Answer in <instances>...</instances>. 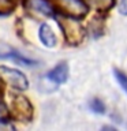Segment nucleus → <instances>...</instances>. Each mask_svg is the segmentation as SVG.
<instances>
[{"mask_svg": "<svg viewBox=\"0 0 127 131\" xmlns=\"http://www.w3.org/2000/svg\"><path fill=\"white\" fill-rule=\"evenodd\" d=\"M88 8L97 12H107L115 6V0H83Z\"/></svg>", "mask_w": 127, "mask_h": 131, "instance_id": "nucleus-9", "label": "nucleus"}, {"mask_svg": "<svg viewBox=\"0 0 127 131\" xmlns=\"http://www.w3.org/2000/svg\"><path fill=\"white\" fill-rule=\"evenodd\" d=\"M55 19L57 20L63 37L68 45H79L86 37V29L77 18L66 15H55Z\"/></svg>", "mask_w": 127, "mask_h": 131, "instance_id": "nucleus-1", "label": "nucleus"}, {"mask_svg": "<svg viewBox=\"0 0 127 131\" xmlns=\"http://www.w3.org/2000/svg\"><path fill=\"white\" fill-rule=\"evenodd\" d=\"M89 106H90V109H92V112H94V113L102 115L105 112V105L100 98H93V100L89 102Z\"/></svg>", "mask_w": 127, "mask_h": 131, "instance_id": "nucleus-11", "label": "nucleus"}, {"mask_svg": "<svg viewBox=\"0 0 127 131\" xmlns=\"http://www.w3.org/2000/svg\"><path fill=\"white\" fill-rule=\"evenodd\" d=\"M23 8L30 18L41 22L53 16V7L48 0H23Z\"/></svg>", "mask_w": 127, "mask_h": 131, "instance_id": "nucleus-3", "label": "nucleus"}, {"mask_svg": "<svg viewBox=\"0 0 127 131\" xmlns=\"http://www.w3.org/2000/svg\"><path fill=\"white\" fill-rule=\"evenodd\" d=\"M102 27H104V25H102V20H97V19H93L92 22H90V31H92V34L94 37H97L98 34H101L102 33Z\"/></svg>", "mask_w": 127, "mask_h": 131, "instance_id": "nucleus-12", "label": "nucleus"}, {"mask_svg": "<svg viewBox=\"0 0 127 131\" xmlns=\"http://www.w3.org/2000/svg\"><path fill=\"white\" fill-rule=\"evenodd\" d=\"M38 37H40V41L45 45V47H48V48L56 47L57 38H56L55 33L52 30V27L49 26L48 23H45V22L41 23L40 30H38Z\"/></svg>", "mask_w": 127, "mask_h": 131, "instance_id": "nucleus-8", "label": "nucleus"}, {"mask_svg": "<svg viewBox=\"0 0 127 131\" xmlns=\"http://www.w3.org/2000/svg\"><path fill=\"white\" fill-rule=\"evenodd\" d=\"M0 57H2V59H10L12 61H15V63L22 64V66H27V67L37 64L36 60L29 59V57L22 55L20 52H18L15 48L8 47V45L3 44V42H0Z\"/></svg>", "mask_w": 127, "mask_h": 131, "instance_id": "nucleus-6", "label": "nucleus"}, {"mask_svg": "<svg viewBox=\"0 0 127 131\" xmlns=\"http://www.w3.org/2000/svg\"><path fill=\"white\" fill-rule=\"evenodd\" d=\"M8 113L11 117L19 122H30L34 115L31 102L25 96L18 93H10V106Z\"/></svg>", "mask_w": 127, "mask_h": 131, "instance_id": "nucleus-2", "label": "nucleus"}, {"mask_svg": "<svg viewBox=\"0 0 127 131\" xmlns=\"http://www.w3.org/2000/svg\"><path fill=\"white\" fill-rule=\"evenodd\" d=\"M53 4L56 10L66 16L81 19L88 14V6L82 0H55Z\"/></svg>", "mask_w": 127, "mask_h": 131, "instance_id": "nucleus-5", "label": "nucleus"}, {"mask_svg": "<svg viewBox=\"0 0 127 131\" xmlns=\"http://www.w3.org/2000/svg\"><path fill=\"white\" fill-rule=\"evenodd\" d=\"M0 81L15 90H26L29 88L26 75L19 70L10 68L7 66H0Z\"/></svg>", "mask_w": 127, "mask_h": 131, "instance_id": "nucleus-4", "label": "nucleus"}, {"mask_svg": "<svg viewBox=\"0 0 127 131\" xmlns=\"http://www.w3.org/2000/svg\"><path fill=\"white\" fill-rule=\"evenodd\" d=\"M115 78H116L118 83L120 85V88L127 93V75L123 71H119V70H115Z\"/></svg>", "mask_w": 127, "mask_h": 131, "instance_id": "nucleus-13", "label": "nucleus"}, {"mask_svg": "<svg viewBox=\"0 0 127 131\" xmlns=\"http://www.w3.org/2000/svg\"><path fill=\"white\" fill-rule=\"evenodd\" d=\"M8 117H10V113H8L7 105L0 100V120H7Z\"/></svg>", "mask_w": 127, "mask_h": 131, "instance_id": "nucleus-14", "label": "nucleus"}, {"mask_svg": "<svg viewBox=\"0 0 127 131\" xmlns=\"http://www.w3.org/2000/svg\"><path fill=\"white\" fill-rule=\"evenodd\" d=\"M47 78L53 83H64L68 79V66L66 61H61L57 66H55L52 70L47 72Z\"/></svg>", "mask_w": 127, "mask_h": 131, "instance_id": "nucleus-7", "label": "nucleus"}, {"mask_svg": "<svg viewBox=\"0 0 127 131\" xmlns=\"http://www.w3.org/2000/svg\"><path fill=\"white\" fill-rule=\"evenodd\" d=\"M16 0H0V15L11 14L15 10Z\"/></svg>", "mask_w": 127, "mask_h": 131, "instance_id": "nucleus-10", "label": "nucleus"}, {"mask_svg": "<svg viewBox=\"0 0 127 131\" xmlns=\"http://www.w3.org/2000/svg\"><path fill=\"white\" fill-rule=\"evenodd\" d=\"M118 10H119V14L127 16V0H119Z\"/></svg>", "mask_w": 127, "mask_h": 131, "instance_id": "nucleus-15", "label": "nucleus"}]
</instances>
